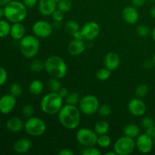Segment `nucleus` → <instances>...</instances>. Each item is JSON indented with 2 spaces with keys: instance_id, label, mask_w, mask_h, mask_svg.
<instances>
[{
  "instance_id": "f257e3e1",
  "label": "nucleus",
  "mask_w": 155,
  "mask_h": 155,
  "mask_svg": "<svg viewBox=\"0 0 155 155\" xmlns=\"http://www.w3.org/2000/svg\"><path fill=\"white\" fill-rule=\"evenodd\" d=\"M79 107L77 105L65 104L58 113V118L60 124L68 130H75L79 127L81 116Z\"/></svg>"
},
{
  "instance_id": "f03ea898",
  "label": "nucleus",
  "mask_w": 155,
  "mask_h": 155,
  "mask_svg": "<svg viewBox=\"0 0 155 155\" xmlns=\"http://www.w3.org/2000/svg\"><path fill=\"white\" fill-rule=\"evenodd\" d=\"M5 18L10 23L23 22L27 15V8L22 1L12 0L4 7Z\"/></svg>"
},
{
  "instance_id": "7ed1b4c3",
  "label": "nucleus",
  "mask_w": 155,
  "mask_h": 155,
  "mask_svg": "<svg viewBox=\"0 0 155 155\" xmlns=\"http://www.w3.org/2000/svg\"><path fill=\"white\" fill-rule=\"evenodd\" d=\"M44 70L51 77L61 80L64 78L68 74V66L66 62L59 56H50L44 61Z\"/></svg>"
},
{
  "instance_id": "20e7f679",
  "label": "nucleus",
  "mask_w": 155,
  "mask_h": 155,
  "mask_svg": "<svg viewBox=\"0 0 155 155\" xmlns=\"http://www.w3.org/2000/svg\"><path fill=\"white\" fill-rule=\"evenodd\" d=\"M64 100L58 92H50L42 98L40 102L41 109L46 114H58L63 107Z\"/></svg>"
},
{
  "instance_id": "39448f33",
  "label": "nucleus",
  "mask_w": 155,
  "mask_h": 155,
  "mask_svg": "<svg viewBox=\"0 0 155 155\" xmlns=\"http://www.w3.org/2000/svg\"><path fill=\"white\" fill-rule=\"evenodd\" d=\"M19 48L21 54L26 58H33L39 53L40 42L39 38L35 35H25L19 42Z\"/></svg>"
},
{
  "instance_id": "423d86ee",
  "label": "nucleus",
  "mask_w": 155,
  "mask_h": 155,
  "mask_svg": "<svg viewBox=\"0 0 155 155\" xmlns=\"http://www.w3.org/2000/svg\"><path fill=\"white\" fill-rule=\"evenodd\" d=\"M46 124L45 121L38 117H31L27 118L24 123V130L30 136L39 137L42 136L46 131Z\"/></svg>"
},
{
  "instance_id": "0eeeda50",
  "label": "nucleus",
  "mask_w": 155,
  "mask_h": 155,
  "mask_svg": "<svg viewBox=\"0 0 155 155\" xmlns=\"http://www.w3.org/2000/svg\"><path fill=\"white\" fill-rule=\"evenodd\" d=\"M99 101L94 95H86L80 98L79 109L84 115L91 116L97 113L99 108Z\"/></svg>"
},
{
  "instance_id": "6e6552de",
  "label": "nucleus",
  "mask_w": 155,
  "mask_h": 155,
  "mask_svg": "<svg viewBox=\"0 0 155 155\" xmlns=\"http://www.w3.org/2000/svg\"><path fill=\"white\" fill-rule=\"evenodd\" d=\"M136 149L135 139L124 135L116 140L114 145V151L117 155H129Z\"/></svg>"
},
{
  "instance_id": "1a4fd4ad",
  "label": "nucleus",
  "mask_w": 155,
  "mask_h": 155,
  "mask_svg": "<svg viewBox=\"0 0 155 155\" xmlns=\"http://www.w3.org/2000/svg\"><path fill=\"white\" fill-rule=\"evenodd\" d=\"M98 136L94 130L89 128H81L76 133L77 141L83 148L97 145Z\"/></svg>"
},
{
  "instance_id": "9d476101",
  "label": "nucleus",
  "mask_w": 155,
  "mask_h": 155,
  "mask_svg": "<svg viewBox=\"0 0 155 155\" xmlns=\"http://www.w3.org/2000/svg\"><path fill=\"white\" fill-rule=\"evenodd\" d=\"M54 27L52 24L43 20L36 21L32 26L33 34L35 35L36 37L42 38V39L49 37L52 33Z\"/></svg>"
},
{
  "instance_id": "9b49d317",
  "label": "nucleus",
  "mask_w": 155,
  "mask_h": 155,
  "mask_svg": "<svg viewBox=\"0 0 155 155\" xmlns=\"http://www.w3.org/2000/svg\"><path fill=\"white\" fill-rule=\"evenodd\" d=\"M154 141L150 135L147 133H140L136 138V148L142 154H148L152 150Z\"/></svg>"
},
{
  "instance_id": "f8f14e48",
  "label": "nucleus",
  "mask_w": 155,
  "mask_h": 155,
  "mask_svg": "<svg viewBox=\"0 0 155 155\" xmlns=\"http://www.w3.org/2000/svg\"><path fill=\"white\" fill-rule=\"evenodd\" d=\"M83 39L87 41H92L96 39L100 33V27L95 21L86 22L80 28Z\"/></svg>"
},
{
  "instance_id": "ddd939ff",
  "label": "nucleus",
  "mask_w": 155,
  "mask_h": 155,
  "mask_svg": "<svg viewBox=\"0 0 155 155\" xmlns=\"http://www.w3.org/2000/svg\"><path fill=\"white\" fill-rule=\"evenodd\" d=\"M128 110L135 117H143L147 110L146 104L141 98H132L128 103Z\"/></svg>"
},
{
  "instance_id": "4468645a",
  "label": "nucleus",
  "mask_w": 155,
  "mask_h": 155,
  "mask_svg": "<svg viewBox=\"0 0 155 155\" xmlns=\"http://www.w3.org/2000/svg\"><path fill=\"white\" fill-rule=\"evenodd\" d=\"M16 98L12 94H6L0 98V113L8 114L15 109Z\"/></svg>"
},
{
  "instance_id": "2eb2a0df",
  "label": "nucleus",
  "mask_w": 155,
  "mask_h": 155,
  "mask_svg": "<svg viewBox=\"0 0 155 155\" xmlns=\"http://www.w3.org/2000/svg\"><path fill=\"white\" fill-rule=\"evenodd\" d=\"M56 0H39L37 4L38 11L42 16H51L57 9Z\"/></svg>"
},
{
  "instance_id": "dca6fc26",
  "label": "nucleus",
  "mask_w": 155,
  "mask_h": 155,
  "mask_svg": "<svg viewBox=\"0 0 155 155\" xmlns=\"http://www.w3.org/2000/svg\"><path fill=\"white\" fill-rule=\"evenodd\" d=\"M122 17L126 23L129 24H136L139 19V13L137 8L133 5L126 6L122 11Z\"/></svg>"
},
{
  "instance_id": "f3484780",
  "label": "nucleus",
  "mask_w": 155,
  "mask_h": 155,
  "mask_svg": "<svg viewBox=\"0 0 155 155\" xmlns=\"http://www.w3.org/2000/svg\"><path fill=\"white\" fill-rule=\"evenodd\" d=\"M104 64L106 68L110 71H116L120 64V56L114 51H110L107 53L104 58Z\"/></svg>"
},
{
  "instance_id": "a211bd4d",
  "label": "nucleus",
  "mask_w": 155,
  "mask_h": 155,
  "mask_svg": "<svg viewBox=\"0 0 155 155\" xmlns=\"http://www.w3.org/2000/svg\"><path fill=\"white\" fill-rule=\"evenodd\" d=\"M85 49H86V44L84 43L83 40L73 39L68 44V51L71 55H80L81 54H83Z\"/></svg>"
},
{
  "instance_id": "6ab92c4d",
  "label": "nucleus",
  "mask_w": 155,
  "mask_h": 155,
  "mask_svg": "<svg viewBox=\"0 0 155 155\" xmlns=\"http://www.w3.org/2000/svg\"><path fill=\"white\" fill-rule=\"evenodd\" d=\"M32 148V142L30 139L21 138L15 141L14 143V151L18 154H26Z\"/></svg>"
},
{
  "instance_id": "aec40b11",
  "label": "nucleus",
  "mask_w": 155,
  "mask_h": 155,
  "mask_svg": "<svg viewBox=\"0 0 155 155\" xmlns=\"http://www.w3.org/2000/svg\"><path fill=\"white\" fill-rule=\"evenodd\" d=\"M6 128L12 133H19L24 129V123L18 117H12L6 122Z\"/></svg>"
},
{
  "instance_id": "412c9836",
  "label": "nucleus",
  "mask_w": 155,
  "mask_h": 155,
  "mask_svg": "<svg viewBox=\"0 0 155 155\" xmlns=\"http://www.w3.org/2000/svg\"><path fill=\"white\" fill-rule=\"evenodd\" d=\"M26 35V29L21 22L14 23L11 26L10 36L15 40L20 41Z\"/></svg>"
},
{
  "instance_id": "4be33fe9",
  "label": "nucleus",
  "mask_w": 155,
  "mask_h": 155,
  "mask_svg": "<svg viewBox=\"0 0 155 155\" xmlns=\"http://www.w3.org/2000/svg\"><path fill=\"white\" fill-rule=\"evenodd\" d=\"M140 128L136 124H129L124 127L123 133L125 136L136 139L140 134Z\"/></svg>"
},
{
  "instance_id": "5701e85b",
  "label": "nucleus",
  "mask_w": 155,
  "mask_h": 155,
  "mask_svg": "<svg viewBox=\"0 0 155 155\" xmlns=\"http://www.w3.org/2000/svg\"><path fill=\"white\" fill-rule=\"evenodd\" d=\"M44 86L39 80H34L29 85V91L33 95H39L43 92Z\"/></svg>"
},
{
  "instance_id": "b1692460",
  "label": "nucleus",
  "mask_w": 155,
  "mask_h": 155,
  "mask_svg": "<svg viewBox=\"0 0 155 155\" xmlns=\"http://www.w3.org/2000/svg\"><path fill=\"white\" fill-rule=\"evenodd\" d=\"M109 130H110V125L105 120L98 121L95 124V127H94V131L96 133L98 136L107 134L108 133Z\"/></svg>"
},
{
  "instance_id": "393cba45",
  "label": "nucleus",
  "mask_w": 155,
  "mask_h": 155,
  "mask_svg": "<svg viewBox=\"0 0 155 155\" xmlns=\"http://www.w3.org/2000/svg\"><path fill=\"white\" fill-rule=\"evenodd\" d=\"M10 22L7 20L0 19V38H4L10 35Z\"/></svg>"
},
{
  "instance_id": "a878e982",
  "label": "nucleus",
  "mask_w": 155,
  "mask_h": 155,
  "mask_svg": "<svg viewBox=\"0 0 155 155\" xmlns=\"http://www.w3.org/2000/svg\"><path fill=\"white\" fill-rule=\"evenodd\" d=\"M30 68L32 72L37 74V73H40L41 71H43L44 68H45V64H44V62L42 61L35 58L30 63Z\"/></svg>"
},
{
  "instance_id": "bb28decb",
  "label": "nucleus",
  "mask_w": 155,
  "mask_h": 155,
  "mask_svg": "<svg viewBox=\"0 0 155 155\" xmlns=\"http://www.w3.org/2000/svg\"><path fill=\"white\" fill-rule=\"evenodd\" d=\"M80 30V27L77 21L74 20H68L65 24V30L68 32L69 34H74L75 32Z\"/></svg>"
},
{
  "instance_id": "cd10ccee",
  "label": "nucleus",
  "mask_w": 155,
  "mask_h": 155,
  "mask_svg": "<svg viewBox=\"0 0 155 155\" xmlns=\"http://www.w3.org/2000/svg\"><path fill=\"white\" fill-rule=\"evenodd\" d=\"M73 3L71 0H59L57 2V8L64 13L69 12L71 10Z\"/></svg>"
},
{
  "instance_id": "c85d7f7f",
  "label": "nucleus",
  "mask_w": 155,
  "mask_h": 155,
  "mask_svg": "<svg viewBox=\"0 0 155 155\" xmlns=\"http://www.w3.org/2000/svg\"><path fill=\"white\" fill-rule=\"evenodd\" d=\"M97 145L101 148H108L111 145V139L107 134L98 136V140H97Z\"/></svg>"
},
{
  "instance_id": "c756f323",
  "label": "nucleus",
  "mask_w": 155,
  "mask_h": 155,
  "mask_svg": "<svg viewBox=\"0 0 155 155\" xmlns=\"http://www.w3.org/2000/svg\"><path fill=\"white\" fill-rule=\"evenodd\" d=\"M110 75H111V71L106 68L105 67L100 68L96 72V78L100 81H106L110 78Z\"/></svg>"
},
{
  "instance_id": "7c9ffc66",
  "label": "nucleus",
  "mask_w": 155,
  "mask_h": 155,
  "mask_svg": "<svg viewBox=\"0 0 155 155\" xmlns=\"http://www.w3.org/2000/svg\"><path fill=\"white\" fill-rule=\"evenodd\" d=\"M80 96L79 93L76 92H69L68 96L65 98V103L68 104H72V105H77L79 104L80 101Z\"/></svg>"
},
{
  "instance_id": "2f4dec72",
  "label": "nucleus",
  "mask_w": 155,
  "mask_h": 155,
  "mask_svg": "<svg viewBox=\"0 0 155 155\" xmlns=\"http://www.w3.org/2000/svg\"><path fill=\"white\" fill-rule=\"evenodd\" d=\"M48 86L51 92H58V91L61 88V84L59 79L51 77L48 81Z\"/></svg>"
},
{
  "instance_id": "473e14b6",
  "label": "nucleus",
  "mask_w": 155,
  "mask_h": 155,
  "mask_svg": "<svg viewBox=\"0 0 155 155\" xmlns=\"http://www.w3.org/2000/svg\"><path fill=\"white\" fill-rule=\"evenodd\" d=\"M141 126L143 128V130H145V132L147 131L149 129L155 127V120L153 119L151 117H145L142 118V121H141Z\"/></svg>"
},
{
  "instance_id": "72a5a7b5",
  "label": "nucleus",
  "mask_w": 155,
  "mask_h": 155,
  "mask_svg": "<svg viewBox=\"0 0 155 155\" xmlns=\"http://www.w3.org/2000/svg\"><path fill=\"white\" fill-rule=\"evenodd\" d=\"M136 31L139 36H141V37H146L148 35L151 34V30L148 25L141 24V25H139L136 27Z\"/></svg>"
},
{
  "instance_id": "f704fd0d",
  "label": "nucleus",
  "mask_w": 155,
  "mask_h": 155,
  "mask_svg": "<svg viewBox=\"0 0 155 155\" xmlns=\"http://www.w3.org/2000/svg\"><path fill=\"white\" fill-rule=\"evenodd\" d=\"M136 95L138 98H145L148 93V87L145 84H140L136 88Z\"/></svg>"
},
{
  "instance_id": "c9c22d12",
  "label": "nucleus",
  "mask_w": 155,
  "mask_h": 155,
  "mask_svg": "<svg viewBox=\"0 0 155 155\" xmlns=\"http://www.w3.org/2000/svg\"><path fill=\"white\" fill-rule=\"evenodd\" d=\"M111 112V107L110 105H108L107 104H103L101 105H100L98 110V114L101 117H107L110 116Z\"/></svg>"
},
{
  "instance_id": "e433bc0d",
  "label": "nucleus",
  "mask_w": 155,
  "mask_h": 155,
  "mask_svg": "<svg viewBox=\"0 0 155 155\" xmlns=\"http://www.w3.org/2000/svg\"><path fill=\"white\" fill-rule=\"evenodd\" d=\"M22 87L18 83H13L10 86V94H12L15 98H18L22 94Z\"/></svg>"
},
{
  "instance_id": "4c0bfd02",
  "label": "nucleus",
  "mask_w": 155,
  "mask_h": 155,
  "mask_svg": "<svg viewBox=\"0 0 155 155\" xmlns=\"http://www.w3.org/2000/svg\"><path fill=\"white\" fill-rule=\"evenodd\" d=\"M35 113V108L32 104H27L23 106L22 107V114L25 117L29 118L33 116Z\"/></svg>"
},
{
  "instance_id": "58836bf2",
  "label": "nucleus",
  "mask_w": 155,
  "mask_h": 155,
  "mask_svg": "<svg viewBox=\"0 0 155 155\" xmlns=\"http://www.w3.org/2000/svg\"><path fill=\"white\" fill-rule=\"evenodd\" d=\"M81 154L83 155H101V152L95 146H89L83 148Z\"/></svg>"
},
{
  "instance_id": "ea45409f",
  "label": "nucleus",
  "mask_w": 155,
  "mask_h": 155,
  "mask_svg": "<svg viewBox=\"0 0 155 155\" xmlns=\"http://www.w3.org/2000/svg\"><path fill=\"white\" fill-rule=\"evenodd\" d=\"M51 18H52L53 21H55V22L61 23L63 21L64 18V13L57 8L51 15Z\"/></svg>"
},
{
  "instance_id": "a19ab883",
  "label": "nucleus",
  "mask_w": 155,
  "mask_h": 155,
  "mask_svg": "<svg viewBox=\"0 0 155 155\" xmlns=\"http://www.w3.org/2000/svg\"><path fill=\"white\" fill-rule=\"evenodd\" d=\"M8 73L2 67H0V86H3L7 82Z\"/></svg>"
},
{
  "instance_id": "79ce46f5",
  "label": "nucleus",
  "mask_w": 155,
  "mask_h": 155,
  "mask_svg": "<svg viewBox=\"0 0 155 155\" xmlns=\"http://www.w3.org/2000/svg\"><path fill=\"white\" fill-rule=\"evenodd\" d=\"M39 0H22V2L27 8H32L37 5Z\"/></svg>"
},
{
  "instance_id": "37998d69",
  "label": "nucleus",
  "mask_w": 155,
  "mask_h": 155,
  "mask_svg": "<svg viewBox=\"0 0 155 155\" xmlns=\"http://www.w3.org/2000/svg\"><path fill=\"white\" fill-rule=\"evenodd\" d=\"M146 0H131L132 5L135 6L136 8H140L145 5Z\"/></svg>"
},
{
  "instance_id": "c03bdc74",
  "label": "nucleus",
  "mask_w": 155,
  "mask_h": 155,
  "mask_svg": "<svg viewBox=\"0 0 155 155\" xmlns=\"http://www.w3.org/2000/svg\"><path fill=\"white\" fill-rule=\"evenodd\" d=\"M58 93L60 95V96L61 97V98H63L64 99H65V98H66V97L68 95V94H69V91H68V89H66V88L61 87Z\"/></svg>"
},
{
  "instance_id": "a18cd8bd",
  "label": "nucleus",
  "mask_w": 155,
  "mask_h": 155,
  "mask_svg": "<svg viewBox=\"0 0 155 155\" xmlns=\"http://www.w3.org/2000/svg\"><path fill=\"white\" fill-rule=\"evenodd\" d=\"M59 155H74V153L69 148H62L58 152Z\"/></svg>"
},
{
  "instance_id": "49530a36",
  "label": "nucleus",
  "mask_w": 155,
  "mask_h": 155,
  "mask_svg": "<svg viewBox=\"0 0 155 155\" xmlns=\"http://www.w3.org/2000/svg\"><path fill=\"white\" fill-rule=\"evenodd\" d=\"M153 66H154V64L152 59H151V60H146L144 61L143 68H145V69H150V68H152Z\"/></svg>"
},
{
  "instance_id": "de8ad7c7",
  "label": "nucleus",
  "mask_w": 155,
  "mask_h": 155,
  "mask_svg": "<svg viewBox=\"0 0 155 155\" xmlns=\"http://www.w3.org/2000/svg\"><path fill=\"white\" fill-rule=\"evenodd\" d=\"M72 36H73V38H74V39H75L84 40V39H83V35H82V33H81V31H80V30H78V31L75 32L74 34H72Z\"/></svg>"
},
{
  "instance_id": "09e8293b",
  "label": "nucleus",
  "mask_w": 155,
  "mask_h": 155,
  "mask_svg": "<svg viewBox=\"0 0 155 155\" xmlns=\"http://www.w3.org/2000/svg\"><path fill=\"white\" fill-rule=\"evenodd\" d=\"M145 133H147L148 135L151 136V137L152 138L153 141H154V142L155 143V127L149 129V130H147V131H145Z\"/></svg>"
},
{
  "instance_id": "8fccbe9b",
  "label": "nucleus",
  "mask_w": 155,
  "mask_h": 155,
  "mask_svg": "<svg viewBox=\"0 0 155 155\" xmlns=\"http://www.w3.org/2000/svg\"><path fill=\"white\" fill-rule=\"evenodd\" d=\"M12 0H0V6L5 7L8 3H9Z\"/></svg>"
},
{
  "instance_id": "3c124183",
  "label": "nucleus",
  "mask_w": 155,
  "mask_h": 155,
  "mask_svg": "<svg viewBox=\"0 0 155 155\" xmlns=\"http://www.w3.org/2000/svg\"><path fill=\"white\" fill-rule=\"evenodd\" d=\"M150 15L151 16V18L155 19V5L150 9Z\"/></svg>"
},
{
  "instance_id": "603ef678",
  "label": "nucleus",
  "mask_w": 155,
  "mask_h": 155,
  "mask_svg": "<svg viewBox=\"0 0 155 155\" xmlns=\"http://www.w3.org/2000/svg\"><path fill=\"white\" fill-rule=\"evenodd\" d=\"M5 17V12H4V7L0 6V19Z\"/></svg>"
},
{
  "instance_id": "864d4df0",
  "label": "nucleus",
  "mask_w": 155,
  "mask_h": 155,
  "mask_svg": "<svg viewBox=\"0 0 155 155\" xmlns=\"http://www.w3.org/2000/svg\"><path fill=\"white\" fill-rule=\"evenodd\" d=\"M151 37H152L153 40H154V42H155V27L152 29V30H151Z\"/></svg>"
},
{
  "instance_id": "5fc2aeb1",
  "label": "nucleus",
  "mask_w": 155,
  "mask_h": 155,
  "mask_svg": "<svg viewBox=\"0 0 155 155\" xmlns=\"http://www.w3.org/2000/svg\"><path fill=\"white\" fill-rule=\"evenodd\" d=\"M105 155H117V154L116 152L113 150L112 151H107V152H106Z\"/></svg>"
},
{
  "instance_id": "6e6d98bb",
  "label": "nucleus",
  "mask_w": 155,
  "mask_h": 155,
  "mask_svg": "<svg viewBox=\"0 0 155 155\" xmlns=\"http://www.w3.org/2000/svg\"><path fill=\"white\" fill-rule=\"evenodd\" d=\"M152 61H153V62H154V66H155V53H154V54H153Z\"/></svg>"
},
{
  "instance_id": "4d7b16f0",
  "label": "nucleus",
  "mask_w": 155,
  "mask_h": 155,
  "mask_svg": "<svg viewBox=\"0 0 155 155\" xmlns=\"http://www.w3.org/2000/svg\"><path fill=\"white\" fill-rule=\"evenodd\" d=\"M16 1H22V0H16Z\"/></svg>"
},
{
  "instance_id": "13d9d810",
  "label": "nucleus",
  "mask_w": 155,
  "mask_h": 155,
  "mask_svg": "<svg viewBox=\"0 0 155 155\" xmlns=\"http://www.w3.org/2000/svg\"><path fill=\"white\" fill-rule=\"evenodd\" d=\"M56 1H57V2H58V1H59V0H56Z\"/></svg>"
},
{
  "instance_id": "bf43d9fd",
  "label": "nucleus",
  "mask_w": 155,
  "mask_h": 155,
  "mask_svg": "<svg viewBox=\"0 0 155 155\" xmlns=\"http://www.w3.org/2000/svg\"><path fill=\"white\" fill-rule=\"evenodd\" d=\"M154 120H155V119H154Z\"/></svg>"
}]
</instances>
